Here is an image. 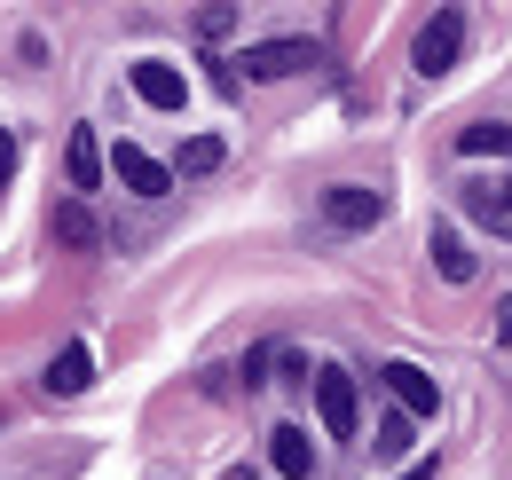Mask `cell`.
<instances>
[{
	"mask_svg": "<svg viewBox=\"0 0 512 480\" xmlns=\"http://www.w3.org/2000/svg\"><path fill=\"white\" fill-rule=\"evenodd\" d=\"M56 244H71V252H103V221L87 213V197H64V205H56Z\"/></svg>",
	"mask_w": 512,
	"mask_h": 480,
	"instance_id": "cell-10",
	"label": "cell"
},
{
	"mask_svg": "<svg viewBox=\"0 0 512 480\" xmlns=\"http://www.w3.org/2000/svg\"><path fill=\"white\" fill-rule=\"evenodd\" d=\"M371 449H379V457H410V418H402V410H386V418H379V441H371Z\"/></svg>",
	"mask_w": 512,
	"mask_h": 480,
	"instance_id": "cell-15",
	"label": "cell"
},
{
	"mask_svg": "<svg viewBox=\"0 0 512 480\" xmlns=\"http://www.w3.org/2000/svg\"><path fill=\"white\" fill-rule=\"evenodd\" d=\"M323 221H331V229H379L386 197L363 189V181H331V189H323Z\"/></svg>",
	"mask_w": 512,
	"mask_h": 480,
	"instance_id": "cell-2",
	"label": "cell"
},
{
	"mask_svg": "<svg viewBox=\"0 0 512 480\" xmlns=\"http://www.w3.org/2000/svg\"><path fill=\"white\" fill-rule=\"evenodd\" d=\"M379 378H386V394L402 402V418H410V425H418V418H434V410H442V394H434V378H426L418 362H386Z\"/></svg>",
	"mask_w": 512,
	"mask_h": 480,
	"instance_id": "cell-5",
	"label": "cell"
},
{
	"mask_svg": "<svg viewBox=\"0 0 512 480\" xmlns=\"http://www.w3.org/2000/svg\"><path fill=\"white\" fill-rule=\"evenodd\" d=\"M64 174H71V189H95V181H103V150H95V134H87V126L71 134V150H64Z\"/></svg>",
	"mask_w": 512,
	"mask_h": 480,
	"instance_id": "cell-13",
	"label": "cell"
},
{
	"mask_svg": "<svg viewBox=\"0 0 512 480\" xmlns=\"http://www.w3.org/2000/svg\"><path fill=\"white\" fill-rule=\"evenodd\" d=\"M40 386H48V394H64V402H71V394H87V386H95V355H87V347L71 339L64 355L48 362V378H40Z\"/></svg>",
	"mask_w": 512,
	"mask_h": 480,
	"instance_id": "cell-11",
	"label": "cell"
},
{
	"mask_svg": "<svg viewBox=\"0 0 512 480\" xmlns=\"http://www.w3.org/2000/svg\"><path fill=\"white\" fill-rule=\"evenodd\" d=\"M245 79H292V71H308L316 63V40H260V48H245Z\"/></svg>",
	"mask_w": 512,
	"mask_h": 480,
	"instance_id": "cell-4",
	"label": "cell"
},
{
	"mask_svg": "<svg viewBox=\"0 0 512 480\" xmlns=\"http://www.w3.org/2000/svg\"><path fill=\"white\" fill-rule=\"evenodd\" d=\"M457 48H465V16H457V8H442V16H434V24L418 32V48H410V63H418L426 79H442L449 63H457Z\"/></svg>",
	"mask_w": 512,
	"mask_h": 480,
	"instance_id": "cell-3",
	"label": "cell"
},
{
	"mask_svg": "<svg viewBox=\"0 0 512 480\" xmlns=\"http://www.w3.org/2000/svg\"><path fill=\"white\" fill-rule=\"evenodd\" d=\"M426 252H434V268H442V284H473V252H465V237H457L449 221H434V237H426Z\"/></svg>",
	"mask_w": 512,
	"mask_h": 480,
	"instance_id": "cell-12",
	"label": "cell"
},
{
	"mask_svg": "<svg viewBox=\"0 0 512 480\" xmlns=\"http://www.w3.org/2000/svg\"><path fill=\"white\" fill-rule=\"evenodd\" d=\"M16 181V134H0V189Z\"/></svg>",
	"mask_w": 512,
	"mask_h": 480,
	"instance_id": "cell-18",
	"label": "cell"
},
{
	"mask_svg": "<svg viewBox=\"0 0 512 480\" xmlns=\"http://www.w3.org/2000/svg\"><path fill=\"white\" fill-rule=\"evenodd\" d=\"M497 347H512V300L497 307Z\"/></svg>",
	"mask_w": 512,
	"mask_h": 480,
	"instance_id": "cell-19",
	"label": "cell"
},
{
	"mask_svg": "<svg viewBox=\"0 0 512 480\" xmlns=\"http://www.w3.org/2000/svg\"><path fill=\"white\" fill-rule=\"evenodd\" d=\"M268 465H276L284 480H308L316 473V441H308L300 425H276V433H268Z\"/></svg>",
	"mask_w": 512,
	"mask_h": 480,
	"instance_id": "cell-8",
	"label": "cell"
},
{
	"mask_svg": "<svg viewBox=\"0 0 512 480\" xmlns=\"http://www.w3.org/2000/svg\"><path fill=\"white\" fill-rule=\"evenodd\" d=\"M229 24H237V8H205V16H197V32H205V40H221Z\"/></svg>",
	"mask_w": 512,
	"mask_h": 480,
	"instance_id": "cell-17",
	"label": "cell"
},
{
	"mask_svg": "<svg viewBox=\"0 0 512 480\" xmlns=\"http://www.w3.org/2000/svg\"><path fill=\"white\" fill-rule=\"evenodd\" d=\"M111 174L127 181L134 197H166V189H174V166H158V158H150V150H134V142L111 150Z\"/></svg>",
	"mask_w": 512,
	"mask_h": 480,
	"instance_id": "cell-6",
	"label": "cell"
},
{
	"mask_svg": "<svg viewBox=\"0 0 512 480\" xmlns=\"http://www.w3.org/2000/svg\"><path fill=\"white\" fill-rule=\"evenodd\" d=\"M394 480H434V457H426V465H410V473H394Z\"/></svg>",
	"mask_w": 512,
	"mask_h": 480,
	"instance_id": "cell-20",
	"label": "cell"
},
{
	"mask_svg": "<svg viewBox=\"0 0 512 480\" xmlns=\"http://www.w3.org/2000/svg\"><path fill=\"white\" fill-rule=\"evenodd\" d=\"M134 95H142L150 111H182V103H190V79H182L174 63H134Z\"/></svg>",
	"mask_w": 512,
	"mask_h": 480,
	"instance_id": "cell-7",
	"label": "cell"
},
{
	"mask_svg": "<svg viewBox=\"0 0 512 480\" xmlns=\"http://www.w3.org/2000/svg\"><path fill=\"white\" fill-rule=\"evenodd\" d=\"M355 410H363V402H355V378L323 362V370H316V418H323V433H331V441H355Z\"/></svg>",
	"mask_w": 512,
	"mask_h": 480,
	"instance_id": "cell-1",
	"label": "cell"
},
{
	"mask_svg": "<svg viewBox=\"0 0 512 480\" xmlns=\"http://www.w3.org/2000/svg\"><path fill=\"white\" fill-rule=\"evenodd\" d=\"M457 150H465V158H512V126L505 119H481V126L457 134Z\"/></svg>",
	"mask_w": 512,
	"mask_h": 480,
	"instance_id": "cell-14",
	"label": "cell"
},
{
	"mask_svg": "<svg viewBox=\"0 0 512 480\" xmlns=\"http://www.w3.org/2000/svg\"><path fill=\"white\" fill-rule=\"evenodd\" d=\"M213 166H221V142H213V134H190V142H182V174H213Z\"/></svg>",
	"mask_w": 512,
	"mask_h": 480,
	"instance_id": "cell-16",
	"label": "cell"
},
{
	"mask_svg": "<svg viewBox=\"0 0 512 480\" xmlns=\"http://www.w3.org/2000/svg\"><path fill=\"white\" fill-rule=\"evenodd\" d=\"M465 213L489 221L497 237H512V181H465Z\"/></svg>",
	"mask_w": 512,
	"mask_h": 480,
	"instance_id": "cell-9",
	"label": "cell"
},
{
	"mask_svg": "<svg viewBox=\"0 0 512 480\" xmlns=\"http://www.w3.org/2000/svg\"><path fill=\"white\" fill-rule=\"evenodd\" d=\"M237 480H253V473H237Z\"/></svg>",
	"mask_w": 512,
	"mask_h": 480,
	"instance_id": "cell-21",
	"label": "cell"
}]
</instances>
